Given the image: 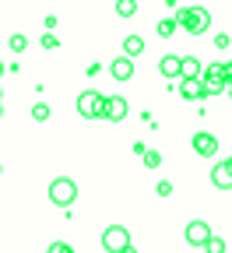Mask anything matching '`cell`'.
Instances as JSON below:
<instances>
[{
	"label": "cell",
	"mask_w": 232,
	"mask_h": 253,
	"mask_svg": "<svg viewBox=\"0 0 232 253\" xmlns=\"http://www.w3.org/2000/svg\"><path fill=\"white\" fill-rule=\"evenodd\" d=\"M193 151L201 155V158H215L218 155V137L208 134V130H197L193 134Z\"/></svg>",
	"instance_id": "obj_6"
},
{
	"label": "cell",
	"mask_w": 232,
	"mask_h": 253,
	"mask_svg": "<svg viewBox=\"0 0 232 253\" xmlns=\"http://www.w3.org/2000/svg\"><path fill=\"white\" fill-rule=\"evenodd\" d=\"M225 91H229V99H232V84H229V88H225Z\"/></svg>",
	"instance_id": "obj_28"
},
{
	"label": "cell",
	"mask_w": 232,
	"mask_h": 253,
	"mask_svg": "<svg viewBox=\"0 0 232 253\" xmlns=\"http://www.w3.org/2000/svg\"><path fill=\"white\" fill-rule=\"evenodd\" d=\"M116 14H120V18H134V14H138V4H134V0H120V4H116Z\"/></svg>",
	"instance_id": "obj_16"
},
{
	"label": "cell",
	"mask_w": 232,
	"mask_h": 253,
	"mask_svg": "<svg viewBox=\"0 0 232 253\" xmlns=\"http://www.w3.org/2000/svg\"><path fill=\"white\" fill-rule=\"evenodd\" d=\"M109 74H113L116 81H130V78H134V60H127V56H116V60L109 63Z\"/></svg>",
	"instance_id": "obj_10"
},
{
	"label": "cell",
	"mask_w": 232,
	"mask_h": 253,
	"mask_svg": "<svg viewBox=\"0 0 232 253\" xmlns=\"http://www.w3.org/2000/svg\"><path fill=\"white\" fill-rule=\"evenodd\" d=\"M180 95L186 102H201L204 99V84L201 81H180Z\"/></svg>",
	"instance_id": "obj_11"
},
{
	"label": "cell",
	"mask_w": 232,
	"mask_h": 253,
	"mask_svg": "<svg viewBox=\"0 0 232 253\" xmlns=\"http://www.w3.org/2000/svg\"><path fill=\"white\" fill-rule=\"evenodd\" d=\"M158 71H162L165 78H180V56H173V53L162 56V60H158Z\"/></svg>",
	"instance_id": "obj_13"
},
{
	"label": "cell",
	"mask_w": 232,
	"mask_h": 253,
	"mask_svg": "<svg viewBox=\"0 0 232 253\" xmlns=\"http://www.w3.org/2000/svg\"><path fill=\"white\" fill-rule=\"evenodd\" d=\"M32 120H36V123H46V120H49V106H46V102L32 106Z\"/></svg>",
	"instance_id": "obj_18"
},
{
	"label": "cell",
	"mask_w": 232,
	"mask_h": 253,
	"mask_svg": "<svg viewBox=\"0 0 232 253\" xmlns=\"http://www.w3.org/2000/svg\"><path fill=\"white\" fill-rule=\"evenodd\" d=\"M0 99H4V88H0Z\"/></svg>",
	"instance_id": "obj_30"
},
{
	"label": "cell",
	"mask_w": 232,
	"mask_h": 253,
	"mask_svg": "<svg viewBox=\"0 0 232 253\" xmlns=\"http://www.w3.org/2000/svg\"><path fill=\"white\" fill-rule=\"evenodd\" d=\"M204 81H225V63H208V67H204Z\"/></svg>",
	"instance_id": "obj_14"
},
{
	"label": "cell",
	"mask_w": 232,
	"mask_h": 253,
	"mask_svg": "<svg viewBox=\"0 0 232 253\" xmlns=\"http://www.w3.org/2000/svg\"><path fill=\"white\" fill-rule=\"evenodd\" d=\"M229 166H232V155H229Z\"/></svg>",
	"instance_id": "obj_32"
},
{
	"label": "cell",
	"mask_w": 232,
	"mask_h": 253,
	"mask_svg": "<svg viewBox=\"0 0 232 253\" xmlns=\"http://www.w3.org/2000/svg\"><path fill=\"white\" fill-rule=\"evenodd\" d=\"M0 78H4V63H0Z\"/></svg>",
	"instance_id": "obj_29"
},
{
	"label": "cell",
	"mask_w": 232,
	"mask_h": 253,
	"mask_svg": "<svg viewBox=\"0 0 232 253\" xmlns=\"http://www.w3.org/2000/svg\"><path fill=\"white\" fill-rule=\"evenodd\" d=\"M141 53H144V39H141V36H127V39H123V56H127V60H134V56H141Z\"/></svg>",
	"instance_id": "obj_12"
},
{
	"label": "cell",
	"mask_w": 232,
	"mask_h": 253,
	"mask_svg": "<svg viewBox=\"0 0 232 253\" xmlns=\"http://www.w3.org/2000/svg\"><path fill=\"white\" fill-rule=\"evenodd\" d=\"M127 246H130L127 225H106V232H102V250H106V253H123Z\"/></svg>",
	"instance_id": "obj_3"
},
{
	"label": "cell",
	"mask_w": 232,
	"mask_h": 253,
	"mask_svg": "<svg viewBox=\"0 0 232 253\" xmlns=\"http://www.w3.org/2000/svg\"><path fill=\"white\" fill-rule=\"evenodd\" d=\"M60 42H56V36H53V32H46V36H43V49H56Z\"/></svg>",
	"instance_id": "obj_24"
},
{
	"label": "cell",
	"mask_w": 232,
	"mask_h": 253,
	"mask_svg": "<svg viewBox=\"0 0 232 253\" xmlns=\"http://www.w3.org/2000/svg\"><path fill=\"white\" fill-rule=\"evenodd\" d=\"M208 239H211V225L204 218H193L186 225V243L190 246H208Z\"/></svg>",
	"instance_id": "obj_5"
},
{
	"label": "cell",
	"mask_w": 232,
	"mask_h": 253,
	"mask_svg": "<svg viewBox=\"0 0 232 253\" xmlns=\"http://www.w3.org/2000/svg\"><path fill=\"white\" fill-rule=\"evenodd\" d=\"M123 116H127V99H123V95H113V99H106L102 120H113V123H120Z\"/></svg>",
	"instance_id": "obj_8"
},
{
	"label": "cell",
	"mask_w": 232,
	"mask_h": 253,
	"mask_svg": "<svg viewBox=\"0 0 232 253\" xmlns=\"http://www.w3.org/2000/svg\"><path fill=\"white\" fill-rule=\"evenodd\" d=\"M25 46H28V39H25V36H11V49H14V53H21Z\"/></svg>",
	"instance_id": "obj_23"
},
{
	"label": "cell",
	"mask_w": 232,
	"mask_h": 253,
	"mask_svg": "<svg viewBox=\"0 0 232 253\" xmlns=\"http://www.w3.org/2000/svg\"><path fill=\"white\" fill-rule=\"evenodd\" d=\"M0 116H4V109H0Z\"/></svg>",
	"instance_id": "obj_33"
},
{
	"label": "cell",
	"mask_w": 232,
	"mask_h": 253,
	"mask_svg": "<svg viewBox=\"0 0 232 253\" xmlns=\"http://www.w3.org/2000/svg\"><path fill=\"white\" fill-rule=\"evenodd\" d=\"M144 166H148V169H158V166H162V155H158V151H144Z\"/></svg>",
	"instance_id": "obj_20"
},
{
	"label": "cell",
	"mask_w": 232,
	"mask_h": 253,
	"mask_svg": "<svg viewBox=\"0 0 232 253\" xmlns=\"http://www.w3.org/2000/svg\"><path fill=\"white\" fill-rule=\"evenodd\" d=\"M49 253H74V250H71V243L56 239V243H49Z\"/></svg>",
	"instance_id": "obj_21"
},
{
	"label": "cell",
	"mask_w": 232,
	"mask_h": 253,
	"mask_svg": "<svg viewBox=\"0 0 232 253\" xmlns=\"http://www.w3.org/2000/svg\"><path fill=\"white\" fill-rule=\"evenodd\" d=\"M180 81H201V60L197 56H180Z\"/></svg>",
	"instance_id": "obj_9"
},
{
	"label": "cell",
	"mask_w": 232,
	"mask_h": 253,
	"mask_svg": "<svg viewBox=\"0 0 232 253\" xmlns=\"http://www.w3.org/2000/svg\"><path fill=\"white\" fill-rule=\"evenodd\" d=\"M49 201H53L56 208H71V204L78 201V183H74L71 176H56V179L49 183Z\"/></svg>",
	"instance_id": "obj_2"
},
{
	"label": "cell",
	"mask_w": 232,
	"mask_h": 253,
	"mask_svg": "<svg viewBox=\"0 0 232 253\" xmlns=\"http://www.w3.org/2000/svg\"><path fill=\"white\" fill-rule=\"evenodd\" d=\"M201 84H204V99H208V95H222L229 88L225 81H204V78H201Z\"/></svg>",
	"instance_id": "obj_17"
},
{
	"label": "cell",
	"mask_w": 232,
	"mask_h": 253,
	"mask_svg": "<svg viewBox=\"0 0 232 253\" xmlns=\"http://www.w3.org/2000/svg\"><path fill=\"white\" fill-rule=\"evenodd\" d=\"M204 253H225V239L211 236V239H208V246H204Z\"/></svg>",
	"instance_id": "obj_19"
},
{
	"label": "cell",
	"mask_w": 232,
	"mask_h": 253,
	"mask_svg": "<svg viewBox=\"0 0 232 253\" xmlns=\"http://www.w3.org/2000/svg\"><path fill=\"white\" fill-rule=\"evenodd\" d=\"M215 46L218 49H229V36H215Z\"/></svg>",
	"instance_id": "obj_25"
},
{
	"label": "cell",
	"mask_w": 232,
	"mask_h": 253,
	"mask_svg": "<svg viewBox=\"0 0 232 253\" xmlns=\"http://www.w3.org/2000/svg\"><path fill=\"white\" fill-rule=\"evenodd\" d=\"M123 253H138V250H134V246H127V250H123Z\"/></svg>",
	"instance_id": "obj_27"
},
{
	"label": "cell",
	"mask_w": 232,
	"mask_h": 253,
	"mask_svg": "<svg viewBox=\"0 0 232 253\" xmlns=\"http://www.w3.org/2000/svg\"><path fill=\"white\" fill-rule=\"evenodd\" d=\"M211 183H215L218 190H232V166H229V158L211 166Z\"/></svg>",
	"instance_id": "obj_7"
},
{
	"label": "cell",
	"mask_w": 232,
	"mask_h": 253,
	"mask_svg": "<svg viewBox=\"0 0 232 253\" xmlns=\"http://www.w3.org/2000/svg\"><path fill=\"white\" fill-rule=\"evenodd\" d=\"M0 176H4V166H0Z\"/></svg>",
	"instance_id": "obj_31"
},
{
	"label": "cell",
	"mask_w": 232,
	"mask_h": 253,
	"mask_svg": "<svg viewBox=\"0 0 232 253\" xmlns=\"http://www.w3.org/2000/svg\"><path fill=\"white\" fill-rule=\"evenodd\" d=\"M176 21L190 32V36H204V32L211 28V14L204 7H180L176 11Z\"/></svg>",
	"instance_id": "obj_1"
},
{
	"label": "cell",
	"mask_w": 232,
	"mask_h": 253,
	"mask_svg": "<svg viewBox=\"0 0 232 253\" xmlns=\"http://www.w3.org/2000/svg\"><path fill=\"white\" fill-rule=\"evenodd\" d=\"M225 81H229V84H232V60H229V63H225Z\"/></svg>",
	"instance_id": "obj_26"
},
{
	"label": "cell",
	"mask_w": 232,
	"mask_h": 253,
	"mask_svg": "<svg viewBox=\"0 0 232 253\" xmlns=\"http://www.w3.org/2000/svg\"><path fill=\"white\" fill-rule=\"evenodd\" d=\"M176 28H180V21H176V18H162V21H158V36H162V39H169Z\"/></svg>",
	"instance_id": "obj_15"
},
{
	"label": "cell",
	"mask_w": 232,
	"mask_h": 253,
	"mask_svg": "<svg viewBox=\"0 0 232 253\" xmlns=\"http://www.w3.org/2000/svg\"><path fill=\"white\" fill-rule=\"evenodd\" d=\"M102 109H106V99H102V95H98V91H81L78 95V113L85 116V120H98V116H102Z\"/></svg>",
	"instance_id": "obj_4"
},
{
	"label": "cell",
	"mask_w": 232,
	"mask_h": 253,
	"mask_svg": "<svg viewBox=\"0 0 232 253\" xmlns=\"http://www.w3.org/2000/svg\"><path fill=\"white\" fill-rule=\"evenodd\" d=\"M155 190H158V197H169V194H173V183H169V179H158Z\"/></svg>",
	"instance_id": "obj_22"
}]
</instances>
